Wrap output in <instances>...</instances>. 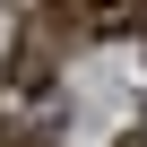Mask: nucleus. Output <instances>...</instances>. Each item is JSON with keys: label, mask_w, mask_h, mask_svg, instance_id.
Masks as SVG:
<instances>
[{"label": "nucleus", "mask_w": 147, "mask_h": 147, "mask_svg": "<svg viewBox=\"0 0 147 147\" xmlns=\"http://www.w3.org/2000/svg\"><path fill=\"white\" fill-rule=\"evenodd\" d=\"M130 147H147V138H130Z\"/></svg>", "instance_id": "f257e3e1"}]
</instances>
